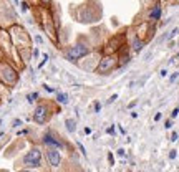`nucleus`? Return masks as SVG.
Segmentation results:
<instances>
[{"label":"nucleus","mask_w":179,"mask_h":172,"mask_svg":"<svg viewBox=\"0 0 179 172\" xmlns=\"http://www.w3.org/2000/svg\"><path fill=\"white\" fill-rule=\"evenodd\" d=\"M108 161H110V164H114V159H113V154H108Z\"/></svg>","instance_id":"25"},{"label":"nucleus","mask_w":179,"mask_h":172,"mask_svg":"<svg viewBox=\"0 0 179 172\" xmlns=\"http://www.w3.org/2000/svg\"><path fill=\"white\" fill-rule=\"evenodd\" d=\"M178 114H179V108L173 109V113H171V119H174V117H178Z\"/></svg>","instance_id":"14"},{"label":"nucleus","mask_w":179,"mask_h":172,"mask_svg":"<svg viewBox=\"0 0 179 172\" xmlns=\"http://www.w3.org/2000/svg\"><path fill=\"white\" fill-rule=\"evenodd\" d=\"M43 142H45L46 146H53V147H58V149L63 147V142L55 136V132H53V131L46 132L45 136H43Z\"/></svg>","instance_id":"7"},{"label":"nucleus","mask_w":179,"mask_h":172,"mask_svg":"<svg viewBox=\"0 0 179 172\" xmlns=\"http://www.w3.org/2000/svg\"><path fill=\"white\" fill-rule=\"evenodd\" d=\"M161 12H163V10H161V7H154V8H153V10H151V12H149V20H159V17H161Z\"/></svg>","instance_id":"9"},{"label":"nucleus","mask_w":179,"mask_h":172,"mask_svg":"<svg viewBox=\"0 0 179 172\" xmlns=\"http://www.w3.org/2000/svg\"><path fill=\"white\" fill-rule=\"evenodd\" d=\"M43 88H45L46 91H50V93H55V88H51V86H48V85H43Z\"/></svg>","instance_id":"19"},{"label":"nucleus","mask_w":179,"mask_h":172,"mask_svg":"<svg viewBox=\"0 0 179 172\" xmlns=\"http://www.w3.org/2000/svg\"><path fill=\"white\" fill-rule=\"evenodd\" d=\"M106 132H108V134H114V126H110L106 129Z\"/></svg>","instance_id":"22"},{"label":"nucleus","mask_w":179,"mask_h":172,"mask_svg":"<svg viewBox=\"0 0 179 172\" xmlns=\"http://www.w3.org/2000/svg\"><path fill=\"white\" fill-rule=\"evenodd\" d=\"M169 157H171V159H176V151H171V152H169Z\"/></svg>","instance_id":"27"},{"label":"nucleus","mask_w":179,"mask_h":172,"mask_svg":"<svg viewBox=\"0 0 179 172\" xmlns=\"http://www.w3.org/2000/svg\"><path fill=\"white\" fill-rule=\"evenodd\" d=\"M23 172H27V171H23Z\"/></svg>","instance_id":"33"},{"label":"nucleus","mask_w":179,"mask_h":172,"mask_svg":"<svg viewBox=\"0 0 179 172\" xmlns=\"http://www.w3.org/2000/svg\"><path fill=\"white\" fill-rule=\"evenodd\" d=\"M164 127H166V129H171V127H173V121H171V119H168V121L164 122Z\"/></svg>","instance_id":"15"},{"label":"nucleus","mask_w":179,"mask_h":172,"mask_svg":"<svg viewBox=\"0 0 179 172\" xmlns=\"http://www.w3.org/2000/svg\"><path fill=\"white\" fill-rule=\"evenodd\" d=\"M12 126H13V127H18V126H22V121H20V119H15V121L12 122Z\"/></svg>","instance_id":"18"},{"label":"nucleus","mask_w":179,"mask_h":172,"mask_svg":"<svg viewBox=\"0 0 179 172\" xmlns=\"http://www.w3.org/2000/svg\"><path fill=\"white\" fill-rule=\"evenodd\" d=\"M178 132H173V134H171V141H173V142H176V141H178Z\"/></svg>","instance_id":"20"},{"label":"nucleus","mask_w":179,"mask_h":172,"mask_svg":"<svg viewBox=\"0 0 179 172\" xmlns=\"http://www.w3.org/2000/svg\"><path fill=\"white\" fill-rule=\"evenodd\" d=\"M23 164L27 167H40L41 166V151L33 147L30 152H27V156L23 157Z\"/></svg>","instance_id":"3"},{"label":"nucleus","mask_w":179,"mask_h":172,"mask_svg":"<svg viewBox=\"0 0 179 172\" xmlns=\"http://www.w3.org/2000/svg\"><path fill=\"white\" fill-rule=\"evenodd\" d=\"M38 55H40V51H38V48H35V50H33V56L38 58Z\"/></svg>","instance_id":"26"},{"label":"nucleus","mask_w":179,"mask_h":172,"mask_svg":"<svg viewBox=\"0 0 179 172\" xmlns=\"http://www.w3.org/2000/svg\"><path fill=\"white\" fill-rule=\"evenodd\" d=\"M85 134H91V127H85Z\"/></svg>","instance_id":"29"},{"label":"nucleus","mask_w":179,"mask_h":172,"mask_svg":"<svg viewBox=\"0 0 179 172\" xmlns=\"http://www.w3.org/2000/svg\"><path fill=\"white\" fill-rule=\"evenodd\" d=\"M56 99H58V103H60V104H63V106H65V104H68V101H70V99H68V94H67V93H58Z\"/></svg>","instance_id":"10"},{"label":"nucleus","mask_w":179,"mask_h":172,"mask_svg":"<svg viewBox=\"0 0 179 172\" xmlns=\"http://www.w3.org/2000/svg\"><path fill=\"white\" fill-rule=\"evenodd\" d=\"M100 109H101V103H95V113H100Z\"/></svg>","instance_id":"17"},{"label":"nucleus","mask_w":179,"mask_h":172,"mask_svg":"<svg viewBox=\"0 0 179 172\" xmlns=\"http://www.w3.org/2000/svg\"><path fill=\"white\" fill-rule=\"evenodd\" d=\"M90 53V46L86 45H73L70 46L67 51H65V56H67L70 61H75V60H80L83 56H86Z\"/></svg>","instance_id":"1"},{"label":"nucleus","mask_w":179,"mask_h":172,"mask_svg":"<svg viewBox=\"0 0 179 172\" xmlns=\"http://www.w3.org/2000/svg\"><path fill=\"white\" fill-rule=\"evenodd\" d=\"M179 76V73H174V75H171V78H169V81L173 83V81H176V78Z\"/></svg>","instance_id":"21"},{"label":"nucleus","mask_w":179,"mask_h":172,"mask_svg":"<svg viewBox=\"0 0 179 172\" xmlns=\"http://www.w3.org/2000/svg\"><path fill=\"white\" fill-rule=\"evenodd\" d=\"M159 75H161V76H163V78H164V76L168 75V71H166V70H161V73H159Z\"/></svg>","instance_id":"30"},{"label":"nucleus","mask_w":179,"mask_h":172,"mask_svg":"<svg viewBox=\"0 0 179 172\" xmlns=\"http://www.w3.org/2000/svg\"><path fill=\"white\" fill-rule=\"evenodd\" d=\"M116 66H118V58L116 56H106V58L100 60L98 68H96V73H100V75H108V73L113 71Z\"/></svg>","instance_id":"2"},{"label":"nucleus","mask_w":179,"mask_h":172,"mask_svg":"<svg viewBox=\"0 0 179 172\" xmlns=\"http://www.w3.org/2000/svg\"><path fill=\"white\" fill-rule=\"evenodd\" d=\"M0 78L5 81V83H15L17 81V73L12 70L10 66H2V73H0Z\"/></svg>","instance_id":"6"},{"label":"nucleus","mask_w":179,"mask_h":172,"mask_svg":"<svg viewBox=\"0 0 179 172\" xmlns=\"http://www.w3.org/2000/svg\"><path fill=\"white\" fill-rule=\"evenodd\" d=\"M46 159H48V162H50V166H53V167L60 166V162H62V154H60V151H58V147L48 146V149H46Z\"/></svg>","instance_id":"5"},{"label":"nucleus","mask_w":179,"mask_h":172,"mask_svg":"<svg viewBox=\"0 0 179 172\" xmlns=\"http://www.w3.org/2000/svg\"><path fill=\"white\" fill-rule=\"evenodd\" d=\"M178 31H179V30H178V28H174V30H173V31H171V33H169V35H168V36H166V38H169V40H171V38H174V36L178 35Z\"/></svg>","instance_id":"13"},{"label":"nucleus","mask_w":179,"mask_h":172,"mask_svg":"<svg viewBox=\"0 0 179 172\" xmlns=\"http://www.w3.org/2000/svg\"><path fill=\"white\" fill-rule=\"evenodd\" d=\"M22 10L27 12V10H28V5H27V3H22Z\"/></svg>","instance_id":"28"},{"label":"nucleus","mask_w":179,"mask_h":172,"mask_svg":"<svg viewBox=\"0 0 179 172\" xmlns=\"http://www.w3.org/2000/svg\"><path fill=\"white\" fill-rule=\"evenodd\" d=\"M178 56H179V53H178Z\"/></svg>","instance_id":"32"},{"label":"nucleus","mask_w":179,"mask_h":172,"mask_svg":"<svg viewBox=\"0 0 179 172\" xmlns=\"http://www.w3.org/2000/svg\"><path fill=\"white\" fill-rule=\"evenodd\" d=\"M118 99V94H113L111 98H110V99H108V104H111V103H114Z\"/></svg>","instance_id":"16"},{"label":"nucleus","mask_w":179,"mask_h":172,"mask_svg":"<svg viewBox=\"0 0 179 172\" xmlns=\"http://www.w3.org/2000/svg\"><path fill=\"white\" fill-rule=\"evenodd\" d=\"M41 3H45V5H48V3H50V0H41Z\"/></svg>","instance_id":"31"},{"label":"nucleus","mask_w":179,"mask_h":172,"mask_svg":"<svg viewBox=\"0 0 179 172\" xmlns=\"http://www.w3.org/2000/svg\"><path fill=\"white\" fill-rule=\"evenodd\" d=\"M143 46H144V41L141 40V38H138V36H134V40H133V51L134 53L141 51L143 50Z\"/></svg>","instance_id":"8"},{"label":"nucleus","mask_w":179,"mask_h":172,"mask_svg":"<svg viewBox=\"0 0 179 172\" xmlns=\"http://www.w3.org/2000/svg\"><path fill=\"white\" fill-rule=\"evenodd\" d=\"M161 117H163V114H161V113H156V114H154V121H159Z\"/></svg>","instance_id":"23"},{"label":"nucleus","mask_w":179,"mask_h":172,"mask_svg":"<svg viewBox=\"0 0 179 172\" xmlns=\"http://www.w3.org/2000/svg\"><path fill=\"white\" fill-rule=\"evenodd\" d=\"M119 157H124V149H118V152H116Z\"/></svg>","instance_id":"24"},{"label":"nucleus","mask_w":179,"mask_h":172,"mask_svg":"<svg viewBox=\"0 0 179 172\" xmlns=\"http://www.w3.org/2000/svg\"><path fill=\"white\" fill-rule=\"evenodd\" d=\"M51 116L50 113V108L46 106V104H40V106H37L35 109V114H33V121L37 124H43V122L48 121V117Z\"/></svg>","instance_id":"4"},{"label":"nucleus","mask_w":179,"mask_h":172,"mask_svg":"<svg viewBox=\"0 0 179 172\" xmlns=\"http://www.w3.org/2000/svg\"><path fill=\"white\" fill-rule=\"evenodd\" d=\"M65 124H67V129H68V132H75V129H77V121L75 119H67L65 121Z\"/></svg>","instance_id":"11"},{"label":"nucleus","mask_w":179,"mask_h":172,"mask_svg":"<svg viewBox=\"0 0 179 172\" xmlns=\"http://www.w3.org/2000/svg\"><path fill=\"white\" fill-rule=\"evenodd\" d=\"M35 99H38V93H32V94H28V103H33Z\"/></svg>","instance_id":"12"}]
</instances>
